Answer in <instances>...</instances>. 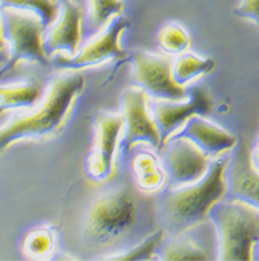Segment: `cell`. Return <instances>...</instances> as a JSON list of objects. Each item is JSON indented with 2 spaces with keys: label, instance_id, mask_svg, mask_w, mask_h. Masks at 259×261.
<instances>
[{
  "label": "cell",
  "instance_id": "obj_10",
  "mask_svg": "<svg viewBox=\"0 0 259 261\" xmlns=\"http://www.w3.org/2000/svg\"><path fill=\"white\" fill-rule=\"evenodd\" d=\"M212 107L214 101L210 92L201 85L189 86V95L183 100L151 101V111L160 129L162 146L176 135L190 118L210 116Z\"/></svg>",
  "mask_w": 259,
  "mask_h": 261
},
{
  "label": "cell",
  "instance_id": "obj_12",
  "mask_svg": "<svg viewBox=\"0 0 259 261\" xmlns=\"http://www.w3.org/2000/svg\"><path fill=\"white\" fill-rule=\"evenodd\" d=\"M60 5V15L45 36V50L49 57L55 53L72 57L83 39V11L72 0H61Z\"/></svg>",
  "mask_w": 259,
  "mask_h": 261
},
{
  "label": "cell",
  "instance_id": "obj_6",
  "mask_svg": "<svg viewBox=\"0 0 259 261\" xmlns=\"http://www.w3.org/2000/svg\"><path fill=\"white\" fill-rule=\"evenodd\" d=\"M130 27V21L124 15H117L95 38L86 42L79 51L72 57L60 56L55 59L54 65L61 71H80L96 65H101L107 61L121 60L125 56L121 47V38Z\"/></svg>",
  "mask_w": 259,
  "mask_h": 261
},
{
  "label": "cell",
  "instance_id": "obj_9",
  "mask_svg": "<svg viewBox=\"0 0 259 261\" xmlns=\"http://www.w3.org/2000/svg\"><path fill=\"white\" fill-rule=\"evenodd\" d=\"M150 96L140 86H132L122 96V116L125 128L122 145L125 150L143 143L160 150L162 146L161 134L153 111L150 107Z\"/></svg>",
  "mask_w": 259,
  "mask_h": 261
},
{
  "label": "cell",
  "instance_id": "obj_24",
  "mask_svg": "<svg viewBox=\"0 0 259 261\" xmlns=\"http://www.w3.org/2000/svg\"><path fill=\"white\" fill-rule=\"evenodd\" d=\"M235 15L255 22L259 27V0H240Z\"/></svg>",
  "mask_w": 259,
  "mask_h": 261
},
{
  "label": "cell",
  "instance_id": "obj_4",
  "mask_svg": "<svg viewBox=\"0 0 259 261\" xmlns=\"http://www.w3.org/2000/svg\"><path fill=\"white\" fill-rule=\"evenodd\" d=\"M137 203L129 188L105 192L96 197L85 216L83 233L95 245H105L118 239L133 226Z\"/></svg>",
  "mask_w": 259,
  "mask_h": 261
},
{
  "label": "cell",
  "instance_id": "obj_2",
  "mask_svg": "<svg viewBox=\"0 0 259 261\" xmlns=\"http://www.w3.org/2000/svg\"><path fill=\"white\" fill-rule=\"evenodd\" d=\"M83 89L85 78L78 71H67L55 76L36 110L0 128V154L18 142L45 141L57 135L67 124Z\"/></svg>",
  "mask_w": 259,
  "mask_h": 261
},
{
  "label": "cell",
  "instance_id": "obj_25",
  "mask_svg": "<svg viewBox=\"0 0 259 261\" xmlns=\"http://www.w3.org/2000/svg\"><path fill=\"white\" fill-rule=\"evenodd\" d=\"M251 163L255 170L259 172V138L255 142L254 147L251 149Z\"/></svg>",
  "mask_w": 259,
  "mask_h": 261
},
{
  "label": "cell",
  "instance_id": "obj_19",
  "mask_svg": "<svg viewBox=\"0 0 259 261\" xmlns=\"http://www.w3.org/2000/svg\"><path fill=\"white\" fill-rule=\"evenodd\" d=\"M0 7L31 11L39 17L46 28L54 24L61 10V5L57 0H0Z\"/></svg>",
  "mask_w": 259,
  "mask_h": 261
},
{
  "label": "cell",
  "instance_id": "obj_8",
  "mask_svg": "<svg viewBox=\"0 0 259 261\" xmlns=\"http://www.w3.org/2000/svg\"><path fill=\"white\" fill-rule=\"evenodd\" d=\"M125 121L118 113H97L95 117V143L86 163L88 175L105 182L115 175V159L122 142Z\"/></svg>",
  "mask_w": 259,
  "mask_h": 261
},
{
  "label": "cell",
  "instance_id": "obj_17",
  "mask_svg": "<svg viewBox=\"0 0 259 261\" xmlns=\"http://www.w3.org/2000/svg\"><path fill=\"white\" fill-rule=\"evenodd\" d=\"M215 61L210 57H199L191 53H182L174 60V76L178 84L187 86L195 80L212 72Z\"/></svg>",
  "mask_w": 259,
  "mask_h": 261
},
{
  "label": "cell",
  "instance_id": "obj_5",
  "mask_svg": "<svg viewBox=\"0 0 259 261\" xmlns=\"http://www.w3.org/2000/svg\"><path fill=\"white\" fill-rule=\"evenodd\" d=\"M0 14L6 39L10 46V59L0 70V76L15 70L22 61L47 67L50 64V57L45 50V31L47 28L39 17L31 11L13 7H0Z\"/></svg>",
  "mask_w": 259,
  "mask_h": 261
},
{
  "label": "cell",
  "instance_id": "obj_15",
  "mask_svg": "<svg viewBox=\"0 0 259 261\" xmlns=\"http://www.w3.org/2000/svg\"><path fill=\"white\" fill-rule=\"evenodd\" d=\"M130 168L137 188L146 193L160 191L166 181L164 166L153 151L143 150L136 153L130 160Z\"/></svg>",
  "mask_w": 259,
  "mask_h": 261
},
{
  "label": "cell",
  "instance_id": "obj_11",
  "mask_svg": "<svg viewBox=\"0 0 259 261\" xmlns=\"http://www.w3.org/2000/svg\"><path fill=\"white\" fill-rule=\"evenodd\" d=\"M161 163L170 188L194 184L208 172L212 160L193 142L175 135L160 149Z\"/></svg>",
  "mask_w": 259,
  "mask_h": 261
},
{
  "label": "cell",
  "instance_id": "obj_14",
  "mask_svg": "<svg viewBox=\"0 0 259 261\" xmlns=\"http://www.w3.org/2000/svg\"><path fill=\"white\" fill-rule=\"evenodd\" d=\"M227 196L248 201L259 208V172L251 163V149L247 142H239L227 167Z\"/></svg>",
  "mask_w": 259,
  "mask_h": 261
},
{
  "label": "cell",
  "instance_id": "obj_20",
  "mask_svg": "<svg viewBox=\"0 0 259 261\" xmlns=\"http://www.w3.org/2000/svg\"><path fill=\"white\" fill-rule=\"evenodd\" d=\"M124 13L122 0H89L88 28L97 34L114 17Z\"/></svg>",
  "mask_w": 259,
  "mask_h": 261
},
{
  "label": "cell",
  "instance_id": "obj_16",
  "mask_svg": "<svg viewBox=\"0 0 259 261\" xmlns=\"http://www.w3.org/2000/svg\"><path fill=\"white\" fill-rule=\"evenodd\" d=\"M43 97V86L38 80L0 86V116L18 109H34Z\"/></svg>",
  "mask_w": 259,
  "mask_h": 261
},
{
  "label": "cell",
  "instance_id": "obj_21",
  "mask_svg": "<svg viewBox=\"0 0 259 261\" xmlns=\"http://www.w3.org/2000/svg\"><path fill=\"white\" fill-rule=\"evenodd\" d=\"M158 45L161 50H164L166 55L176 57L189 50L191 46V38L185 28L178 24H168L160 31Z\"/></svg>",
  "mask_w": 259,
  "mask_h": 261
},
{
  "label": "cell",
  "instance_id": "obj_22",
  "mask_svg": "<svg viewBox=\"0 0 259 261\" xmlns=\"http://www.w3.org/2000/svg\"><path fill=\"white\" fill-rule=\"evenodd\" d=\"M166 233L168 232L165 231L164 228H161L157 232H154L153 235L147 236L140 245L132 247L130 250L124 251L122 254L107 256L104 258H107V260H147V258H151L153 254L157 253L162 245Z\"/></svg>",
  "mask_w": 259,
  "mask_h": 261
},
{
  "label": "cell",
  "instance_id": "obj_13",
  "mask_svg": "<svg viewBox=\"0 0 259 261\" xmlns=\"http://www.w3.org/2000/svg\"><path fill=\"white\" fill-rule=\"evenodd\" d=\"M176 135L190 139L211 160H216L235 150L240 142L239 138L229 130L199 116L190 118Z\"/></svg>",
  "mask_w": 259,
  "mask_h": 261
},
{
  "label": "cell",
  "instance_id": "obj_1",
  "mask_svg": "<svg viewBox=\"0 0 259 261\" xmlns=\"http://www.w3.org/2000/svg\"><path fill=\"white\" fill-rule=\"evenodd\" d=\"M230 157L212 160L210 170L199 181L170 188L158 200L162 228L170 235H183L207 218L215 204L226 199L229 192L227 167Z\"/></svg>",
  "mask_w": 259,
  "mask_h": 261
},
{
  "label": "cell",
  "instance_id": "obj_18",
  "mask_svg": "<svg viewBox=\"0 0 259 261\" xmlns=\"http://www.w3.org/2000/svg\"><path fill=\"white\" fill-rule=\"evenodd\" d=\"M160 260H207L208 254L194 242H191L183 235H172V239L162 242L158 249Z\"/></svg>",
  "mask_w": 259,
  "mask_h": 261
},
{
  "label": "cell",
  "instance_id": "obj_23",
  "mask_svg": "<svg viewBox=\"0 0 259 261\" xmlns=\"http://www.w3.org/2000/svg\"><path fill=\"white\" fill-rule=\"evenodd\" d=\"M54 247V236L49 228L31 231L24 241V251L31 257H43Z\"/></svg>",
  "mask_w": 259,
  "mask_h": 261
},
{
  "label": "cell",
  "instance_id": "obj_3",
  "mask_svg": "<svg viewBox=\"0 0 259 261\" xmlns=\"http://www.w3.org/2000/svg\"><path fill=\"white\" fill-rule=\"evenodd\" d=\"M210 220L218 233V258L248 261L259 243V208L241 199H223L212 207Z\"/></svg>",
  "mask_w": 259,
  "mask_h": 261
},
{
  "label": "cell",
  "instance_id": "obj_27",
  "mask_svg": "<svg viewBox=\"0 0 259 261\" xmlns=\"http://www.w3.org/2000/svg\"><path fill=\"white\" fill-rule=\"evenodd\" d=\"M9 59H10V50H0V70L2 67H5L7 63H9Z\"/></svg>",
  "mask_w": 259,
  "mask_h": 261
},
{
  "label": "cell",
  "instance_id": "obj_26",
  "mask_svg": "<svg viewBox=\"0 0 259 261\" xmlns=\"http://www.w3.org/2000/svg\"><path fill=\"white\" fill-rule=\"evenodd\" d=\"M7 39H6L5 34V25H3V20H2V14H0V50H7Z\"/></svg>",
  "mask_w": 259,
  "mask_h": 261
},
{
  "label": "cell",
  "instance_id": "obj_7",
  "mask_svg": "<svg viewBox=\"0 0 259 261\" xmlns=\"http://www.w3.org/2000/svg\"><path fill=\"white\" fill-rule=\"evenodd\" d=\"M135 81L153 100H183L189 95V86L176 82L174 61L162 55L136 51L132 56Z\"/></svg>",
  "mask_w": 259,
  "mask_h": 261
},
{
  "label": "cell",
  "instance_id": "obj_28",
  "mask_svg": "<svg viewBox=\"0 0 259 261\" xmlns=\"http://www.w3.org/2000/svg\"><path fill=\"white\" fill-rule=\"evenodd\" d=\"M255 251H258V256H255V258H259V243L256 245V249H255Z\"/></svg>",
  "mask_w": 259,
  "mask_h": 261
}]
</instances>
